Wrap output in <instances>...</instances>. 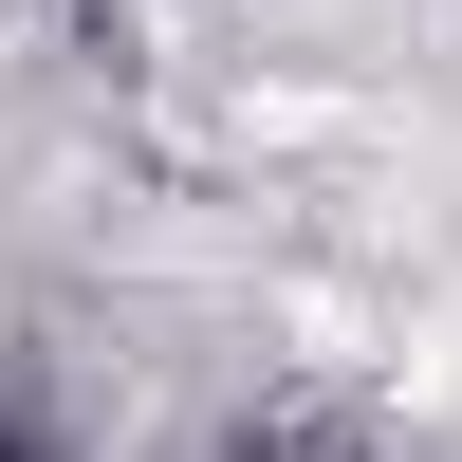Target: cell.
I'll return each instance as SVG.
<instances>
[{
	"label": "cell",
	"instance_id": "2",
	"mask_svg": "<svg viewBox=\"0 0 462 462\" xmlns=\"http://www.w3.org/2000/svg\"><path fill=\"white\" fill-rule=\"evenodd\" d=\"M0 462H37V426H19V407H0Z\"/></svg>",
	"mask_w": 462,
	"mask_h": 462
},
{
	"label": "cell",
	"instance_id": "1",
	"mask_svg": "<svg viewBox=\"0 0 462 462\" xmlns=\"http://www.w3.org/2000/svg\"><path fill=\"white\" fill-rule=\"evenodd\" d=\"M222 462H370V444H352V426H241Z\"/></svg>",
	"mask_w": 462,
	"mask_h": 462
}]
</instances>
